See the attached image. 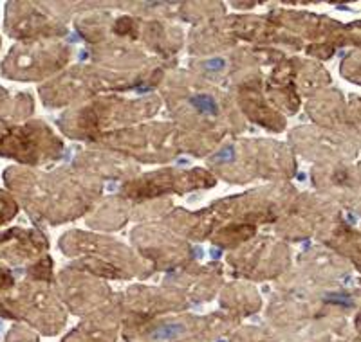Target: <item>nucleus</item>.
Instances as JSON below:
<instances>
[{
  "label": "nucleus",
  "instance_id": "obj_1",
  "mask_svg": "<svg viewBox=\"0 0 361 342\" xmlns=\"http://www.w3.org/2000/svg\"><path fill=\"white\" fill-rule=\"evenodd\" d=\"M193 105L202 112L217 110V105H215V101L209 96H197V98H193Z\"/></svg>",
  "mask_w": 361,
  "mask_h": 342
},
{
  "label": "nucleus",
  "instance_id": "obj_2",
  "mask_svg": "<svg viewBox=\"0 0 361 342\" xmlns=\"http://www.w3.org/2000/svg\"><path fill=\"white\" fill-rule=\"evenodd\" d=\"M208 65H212V67H209V69H219L217 65H222V61H221V60H217V61H212V63H208Z\"/></svg>",
  "mask_w": 361,
  "mask_h": 342
}]
</instances>
